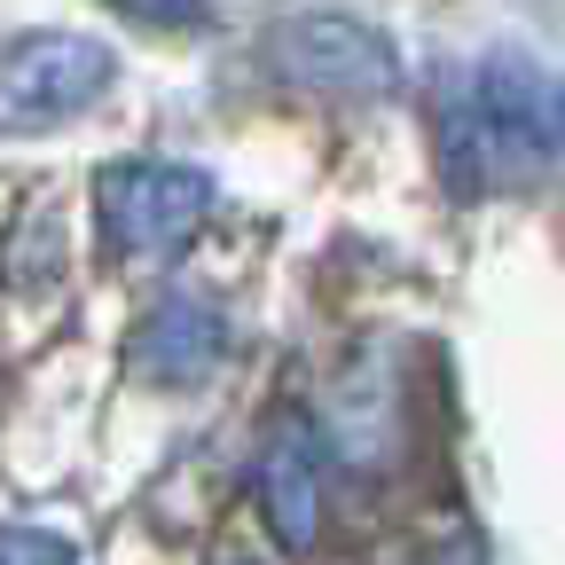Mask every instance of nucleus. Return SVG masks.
<instances>
[{"instance_id": "1", "label": "nucleus", "mask_w": 565, "mask_h": 565, "mask_svg": "<svg viewBox=\"0 0 565 565\" xmlns=\"http://www.w3.org/2000/svg\"><path fill=\"white\" fill-rule=\"evenodd\" d=\"M565 141V95L526 47L471 55L440 95V166L463 196H503L557 166Z\"/></svg>"}, {"instance_id": "2", "label": "nucleus", "mask_w": 565, "mask_h": 565, "mask_svg": "<svg viewBox=\"0 0 565 565\" xmlns=\"http://www.w3.org/2000/svg\"><path fill=\"white\" fill-rule=\"evenodd\" d=\"M204 212H212V173L173 166V158H126L95 181V221H103L110 252L141 259V267L181 259L189 236L204 228Z\"/></svg>"}, {"instance_id": "3", "label": "nucleus", "mask_w": 565, "mask_h": 565, "mask_svg": "<svg viewBox=\"0 0 565 565\" xmlns=\"http://www.w3.org/2000/svg\"><path fill=\"white\" fill-rule=\"evenodd\" d=\"M118 55L87 32H24L0 55V134H47L110 95Z\"/></svg>"}, {"instance_id": "4", "label": "nucleus", "mask_w": 565, "mask_h": 565, "mask_svg": "<svg viewBox=\"0 0 565 565\" xmlns=\"http://www.w3.org/2000/svg\"><path fill=\"white\" fill-rule=\"evenodd\" d=\"M267 63H275V79H291L307 95H330V103H377V95L401 87L393 40L362 17H338V9H307L291 24H275Z\"/></svg>"}, {"instance_id": "5", "label": "nucleus", "mask_w": 565, "mask_h": 565, "mask_svg": "<svg viewBox=\"0 0 565 565\" xmlns=\"http://www.w3.org/2000/svg\"><path fill=\"white\" fill-rule=\"evenodd\" d=\"M252 503H259V519H267V534H275L282 550H315L330 494H322V440H315L307 416H282L275 440L259 448V463H252Z\"/></svg>"}, {"instance_id": "6", "label": "nucleus", "mask_w": 565, "mask_h": 565, "mask_svg": "<svg viewBox=\"0 0 565 565\" xmlns=\"http://www.w3.org/2000/svg\"><path fill=\"white\" fill-rule=\"evenodd\" d=\"M221 353H228V315L212 307V299H166L150 307V322L134 330V370L141 377H158V385H196L221 370Z\"/></svg>"}, {"instance_id": "7", "label": "nucleus", "mask_w": 565, "mask_h": 565, "mask_svg": "<svg viewBox=\"0 0 565 565\" xmlns=\"http://www.w3.org/2000/svg\"><path fill=\"white\" fill-rule=\"evenodd\" d=\"M0 565H79V550L55 526H9L0 534Z\"/></svg>"}, {"instance_id": "8", "label": "nucleus", "mask_w": 565, "mask_h": 565, "mask_svg": "<svg viewBox=\"0 0 565 565\" xmlns=\"http://www.w3.org/2000/svg\"><path fill=\"white\" fill-rule=\"evenodd\" d=\"M110 9L134 17V24H158V32H196V24H212L204 0H110Z\"/></svg>"}, {"instance_id": "9", "label": "nucleus", "mask_w": 565, "mask_h": 565, "mask_svg": "<svg viewBox=\"0 0 565 565\" xmlns=\"http://www.w3.org/2000/svg\"><path fill=\"white\" fill-rule=\"evenodd\" d=\"M221 565H259V557H221Z\"/></svg>"}]
</instances>
